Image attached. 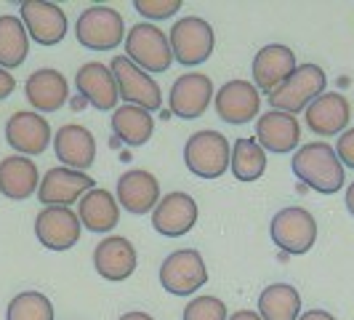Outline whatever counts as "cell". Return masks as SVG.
Here are the masks:
<instances>
[{
  "mask_svg": "<svg viewBox=\"0 0 354 320\" xmlns=\"http://www.w3.org/2000/svg\"><path fill=\"white\" fill-rule=\"evenodd\" d=\"M293 174L306 187L322 195H333L346 184V171L336 158V150L325 142H309L293 155Z\"/></svg>",
  "mask_w": 354,
  "mask_h": 320,
  "instance_id": "1",
  "label": "cell"
},
{
  "mask_svg": "<svg viewBox=\"0 0 354 320\" xmlns=\"http://www.w3.org/2000/svg\"><path fill=\"white\" fill-rule=\"evenodd\" d=\"M125 59L133 62L139 70H144L147 75H160V72H168V67L174 64V53L168 46V35L158 30L155 24L142 21V24H133L128 33H125Z\"/></svg>",
  "mask_w": 354,
  "mask_h": 320,
  "instance_id": "2",
  "label": "cell"
},
{
  "mask_svg": "<svg viewBox=\"0 0 354 320\" xmlns=\"http://www.w3.org/2000/svg\"><path fill=\"white\" fill-rule=\"evenodd\" d=\"M325 89H328V75L322 72V67H317V64H299L283 86H277L269 94V105L277 112L296 115V112H304L319 94H325Z\"/></svg>",
  "mask_w": 354,
  "mask_h": 320,
  "instance_id": "3",
  "label": "cell"
},
{
  "mask_svg": "<svg viewBox=\"0 0 354 320\" xmlns=\"http://www.w3.org/2000/svg\"><path fill=\"white\" fill-rule=\"evenodd\" d=\"M77 43L88 51H112L125 40V21L109 6H88L75 24Z\"/></svg>",
  "mask_w": 354,
  "mask_h": 320,
  "instance_id": "4",
  "label": "cell"
},
{
  "mask_svg": "<svg viewBox=\"0 0 354 320\" xmlns=\"http://www.w3.org/2000/svg\"><path fill=\"white\" fill-rule=\"evenodd\" d=\"M232 147L218 131H197L184 144V163L200 179H218L230 168Z\"/></svg>",
  "mask_w": 354,
  "mask_h": 320,
  "instance_id": "5",
  "label": "cell"
},
{
  "mask_svg": "<svg viewBox=\"0 0 354 320\" xmlns=\"http://www.w3.org/2000/svg\"><path fill=\"white\" fill-rule=\"evenodd\" d=\"M168 46H171V53H174V59H176L178 64L197 67L205 59H211L213 46H216V35H213V27L205 19L181 17L171 27Z\"/></svg>",
  "mask_w": 354,
  "mask_h": 320,
  "instance_id": "6",
  "label": "cell"
},
{
  "mask_svg": "<svg viewBox=\"0 0 354 320\" xmlns=\"http://www.w3.org/2000/svg\"><path fill=\"white\" fill-rule=\"evenodd\" d=\"M269 235L280 251L301 256V254H309L317 240V222L301 206H288L274 213V219L269 224Z\"/></svg>",
  "mask_w": 354,
  "mask_h": 320,
  "instance_id": "7",
  "label": "cell"
},
{
  "mask_svg": "<svg viewBox=\"0 0 354 320\" xmlns=\"http://www.w3.org/2000/svg\"><path fill=\"white\" fill-rule=\"evenodd\" d=\"M205 283H208V267L200 251L195 249L174 251L160 265V285L174 296H189Z\"/></svg>",
  "mask_w": 354,
  "mask_h": 320,
  "instance_id": "8",
  "label": "cell"
},
{
  "mask_svg": "<svg viewBox=\"0 0 354 320\" xmlns=\"http://www.w3.org/2000/svg\"><path fill=\"white\" fill-rule=\"evenodd\" d=\"M109 72L115 78V86H118V96L125 99V105L142 107L147 112L160 109L162 105V91H160L158 80L152 75H147L144 70H139L133 62H128L125 56H115Z\"/></svg>",
  "mask_w": 354,
  "mask_h": 320,
  "instance_id": "9",
  "label": "cell"
},
{
  "mask_svg": "<svg viewBox=\"0 0 354 320\" xmlns=\"http://www.w3.org/2000/svg\"><path fill=\"white\" fill-rule=\"evenodd\" d=\"M19 21L24 24L27 35L40 46H56L67 37V14L46 0H24L19 6Z\"/></svg>",
  "mask_w": 354,
  "mask_h": 320,
  "instance_id": "10",
  "label": "cell"
},
{
  "mask_svg": "<svg viewBox=\"0 0 354 320\" xmlns=\"http://www.w3.org/2000/svg\"><path fill=\"white\" fill-rule=\"evenodd\" d=\"M80 219L72 208L43 206L35 216V235L48 251H70L80 240Z\"/></svg>",
  "mask_w": 354,
  "mask_h": 320,
  "instance_id": "11",
  "label": "cell"
},
{
  "mask_svg": "<svg viewBox=\"0 0 354 320\" xmlns=\"http://www.w3.org/2000/svg\"><path fill=\"white\" fill-rule=\"evenodd\" d=\"M53 134L51 125L43 115L37 112H24L19 109L8 118L6 123V142L17 150L21 158H35V155H43L51 144Z\"/></svg>",
  "mask_w": 354,
  "mask_h": 320,
  "instance_id": "12",
  "label": "cell"
},
{
  "mask_svg": "<svg viewBox=\"0 0 354 320\" xmlns=\"http://www.w3.org/2000/svg\"><path fill=\"white\" fill-rule=\"evenodd\" d=\"M213 99V83L208 75L203 72H187L174 80L168 105L171 112L181 121H197L203 118V112L208 109Z\"/></svg>",
  "mask_w": 354,
  "mask_h": 320,
  "instance_id": "13",
  "label": "cell"
},
{
  "mask_svg": "<svg viewBox=\"0 0 354 320\" xmlns=\"http://www.w3.org/2000/svg\"><path fill=\"white\" fill-rule=\"evenodd\" d=\"M213 102H216V112H218L221 121L240 125L259 118L261 94L250 80H227L221 89L213 94Z\"/></svg>",
  "mask_w": 354,
  "mask_h": 320,
  "instance_id": "14",
  "label": "cell"
},
{
  "mask_svg": "<svg viewBox=\"0 0 354 320\" xmlns=\"http://www.w3.org/2000/svg\"><path fill=\"white\" fill-rule=\"evenodd\" d=\"M88 190H93V179L83 171H72L64 166L48 168L46 177L37 184V197L46 206H62L70 208L72 203H77Z\"/></svg>",
  "mask_w": 354,
  "mask_h": 320,
  "instance_id": "15",
  "label": "cell"
},
{
  "mask_svg": "<svg viewBox=\"0 0 354 320\" xmlns=\"http://www.w3.org/2000/svg\"><path fill=\"white\" fill-rule=\"evenodd\" d=\"M53 152L56 160H62L64 168L72 171H88L96 160V139L86 125L80 123H67L62 125L56 134H53Z\"/></svg>",
  "mask_w": 354,
  "mask_h": 320,
  "instance_id": "16",
  "label": "cell"
},
{
  "mask_svg": "<svg viewBox=\"0 0 354 320\" xmlns=\"http://www.w3.org/2000/svg\"><path fill=\"white\" fill-rule=\"evenodd\" d=\"M197 203L187 193H168L152 211V227L165 238H181L197 224Z\"/></svg>",
  "mask_w": 354,
  "mask_h": 320,
  "instance_id": "17",
  "label": "cell"
},
{
  "mask_svg": "<svg viewBox=\"0 0 354 320\" xmlns=\"http://www.w3.org/2000/svg\"><path fill=\"white\" fill-rule=\"evenodd\" d=\"M352 118V107L346 102L344 94L338 91H325L319 94L312 105L304 109V121L309 125L312 134L317 136H336V134H344L346 131V123Z\"/></svg>",
  "mask_w": 354,
  "mask_h": 320,
  "instance_id": "18",
  "label": "cell"
},
{
  "mask_svg": "<svg viewBox=\"0 0 354 320\" xmlns=\"http://www.w3.org/2000/svg\"><path fill=\"white\" fill-rule=\"evenodd\" d=\"M93 267L104 281H128L136 272V249L128 238L109 235L93 249Z\"/></svg>",
  "mask_w": 354,
  "mask_h": 320,
  "instance_id": "19",
  "label": "cell"
},
{
  "mask_svg": "<svg viewBox=\"0 0 354 320\" xmlns=\"http://www.w3.org/2000/svg\"><path fill=\"white\" fill-rule=\"evenodd\" d=\"M253 139L261 144L264 152L283 155V152H290V150L299 147V142H301V125L288 112L269 109V112H264L256 121V136Z\"/></svg>",
  "mask_w": 354,
  "mask_h": 320,
  "instance_id": "20",
  "label": "cell"
},
{
  "mask_svg": "<svg viewBox=\"0 0 354 320\" xmlns=\"http://www.w3.org/2000/svg\"><path fill=\"white\" fill-rule=\"evenodd\" d=\"M296 67H299L296 64V53L290 51L288 46H283V43L264 46L253 56V86L259 91L272 94L277 86H283Z\"/></svg>",
  "mask_w": 354,
  "mask_h": 320,
  "instance_id": "21",
  "label": "cell"
},
{
  "mask_svg": "<svg viewBox=\"0 0 354 320\" xmlns=\"http://www.w3.org/2000/svg\"><path fill=\"white\" fill-rule=\"evenodd\" d=\"M118 206H123L128 213H149L155 211L160 200V181L149 171L144 168H133L125 171L123 177L118 179Z\"/></svg>",
  "mask_w": 354,
  "mask_h": 320,
  "instance_id": "22",
  "label": "cell"
},
{
  "mask_svg": "<svg viewBox=\"0 0 354 320\" xmlns=\"http://www.w3.org/2000/svg\"><path fill=\"white\" fill-rule=\"evenodd\" d=\"M24 94H27V102L35 107L37 115H43V112H56L67 105L70 86L62 72L46 67V70H35L27 78Z\"/></svg>",
  "mask_w": 354,
  "mask_h": 320,
  "instance_id": "23",
  "label": "cell"
},
{
  "mask_svg": "<svg viewBox=\"0 0 354 320\" xmlns=\"http://www.w3.org/2000/svg\"><path fill=\"white\" fill-rule=\"evenodd\" d=\"M75 86L80 91V96L88 102L91 107H96V109H115L118 107V86H115V78H112V72L106 64L102 62H88V64H83L77 75H75Z\"/></svg>",
  "mask_w": 354,
  "mask_h": 320,
  "instance_id": "24",
  "label": "cell"
},
{
  "mask_svg": "<svg viewBox=\"0 0 354 320\" xmlns=\"http://www.w3.org/2000/svg\"><path fill=\"white\" fill-rule=\"evenodd\" d=\"M40 184V171L35 160L21 158V155H8L0 160V195L8 200H27L37 193Z\"/></svg>",
  "mask_w": 354,
  "mask_h": 320,
  "instance_id": "25",
  "label": "cell"
},
{
  "mask_svg": "<svg viewBox=\"0 0 354 320\" xmlns=\"http://www.w3.org/2000/svg\"><path fill=\"white\" fill-rule=\"evenodd\" d=\"M77 219L80 227H88L91 232H109L120 222V206L109 190L93 187L77 200Z\"/></svg>",
  "mask_w": 354,
  "mask_h": 320,
  "instance_id": "26",
  "label": "cell"
},
{
  "mask_svg": "<svg viewBox=\"0 0 354 320\" xmlns=\"http://www.w3.org/2000/svg\"><path fill=\"white\" fill-rule=\"evenodd\" d=\"M152 131H155V118H152V112H147L142 107L123 105L112 115V134L128 147L147 144L152 139Z\"/></svg>",
  "mask_w": 354,
  "mask_h": 320,
  "instance_id": "27",
  "label": "cell"
},
{
  "mask_svg": "<svg viewBox=\"0 0 354 320\" xmlns=\"http://www.w3.org/2000/svg\"><path fill=\"white\" fill-rule=\"evenodd\" d=\"M301 315V294L290 283L266 285L259 296V318L261 320H299Z\"/></svg>",
  "mask_w": 354,
  "mask_h": 320,
  "instance_id": "28",
  "label": "cell"
},
{
  "mask_svg": "<svg viewBox=\"0 0 354 320\" xmlns=\"http://www.w3.org/2000/svg\"><path fill=\"white\" fill-rule=\"evenodd\" d=\"M30 53V35L24 30V24L19 21V17H0V67L8 70H17L24 64Z\"/></svg>",
  "mask_w": 354,
  "mask_h": 320,
  "instance_id": "29",
  "label": "cell"
},
{
  "mask_svg": "<svg viewBox=\"0 0 354 320\" xmlns=\"http://www.w3.org/2000/svg\"><path fill=\"white\" fill-rule=\"evenodd\" d=\"M230 171L237 181H256L266 171V152L256 139H237L230 152Z\"/></svg>",
  "mask_w": 354,
  "mask_h": 320,
  "instance_id": "30",
  "label": "cell"
},
{
  "mask_svg": "<svg viewBox=\"0 0 354 320\" xmlns=\"http://www.w3.org/2000/svg\"><path fill=\"white\" fill-rule=\"evenodd\" d=\"M6 320H53V304L40 291H21L6 307Z\"/></svg>",
  "mask_w": 354,
  "mask_h": 320,
  "instance_id": "31",
  "label": "cell"
},
{
  "mask_svg": "<svg viewBox=\"0 0 354 320\" xmlns=\"http://www.w3.org/2000/svg\"><path fill=\"white\" fill-rule=\"evenodd\" d=\"M181 320H227V304L218 296H197L184 307Z\"/></svg>",
  "mask_w": 354,
  "mask_h": 320,
  "instance_id": "32",
  "label": "cell"
},
{
  "mask_svg": "<svg viewBox=\"0 0 354 320\" xmlns=\"http://www.w3.org/2000/svg\"><path fill=\"white\" fill-rule=\"evenodd\" d=\"M133 8L147 19H171L181 11V0H136Z\"/></svg>",
  "mask_w": 354,
  "mask_h": 320,
  "instance_id": "33",
  "label": "cell"
},
{
  "mask_svg": "<svg viewBox=\"0 0 354 320\" xmlns=\"http://www.w3.org/2000/svg\"><path fill=\"white\" fill-rule=\"evenodd\" d=\"M336 158L341 160V166L354 168V128H346L344 134H338Z\"/></svg>",
  "mask_w": 354,
  "mask_h": 320,
  "instance_id": "34",
  "label": "cell"
},
{
  "mask_svg": "<svg viewBox=\"0 0 354 320\" xmlns=\"http://www.w3.org/2000/svg\"><path fill=\"white\" fill-rule=\"evenodd\" d=\"M17 89V80H14V75L11 72H6L0 67V99H8L11 94Z\"/></svg>",
  "mask_w": 354,
  "mask_h": 320,
  "instance_id": "35",
  "label": "cell"
},
{
  "mask_svg": "<svg viewBox=\"0 0 354 320\" xmlns=\"http://www.w3.org/2000/svg\"><path fill=\"white\" fill-rule=\"evenodd\" d=\"M299 320H336V318L328 310H309V312L299 315Z\"/></svg>",
  "mask_w": 354,
  "mask_h": 320,
  "instance_id": "36",
  "label": "cell"
},
{
  "mask_svg": "<svg viewBox=\"0 0 354 320\" xmlns=\"http://www.w3.org/2000/svg\"><path fill=\"white\" fill-rule=\"evenodd\" d=\"M118 320H155L149 312H142V310H131V312H125V315H120Z\"/></svg>",
  "mask_w": 354,
  "mask_h": 320,
  "instance_id": "37",
  "label": "cell"
},
{
  "mask_svg": "<svg viewBox=\"0 0 354 320\" xmlns=\"http://www.w3.org/2000/svg\"><path fill=\"white\" fill-rule=\"evenodd\" d=\"M227 320H261V318H259V312H253V310H240V312L230 315Z\"/></svg>",
  "mask_w": 354,
  "mask_h": 320,
  "instance_id": "38",
  "label": "cell"
},
{
  "mask_svg": "<svg viewBox=\"0 0 354 320\" xmlns=\"http://www.w3.org/2000/svg\"><path fill=\"white\" fill-rule=\"evenodd\" d=\"M346 208H349V213L354 216V181L349 184V190H346Z\"/></svg>",
  "mask_w": 354,
  "mask_h": 320,
  "instance_id": "39",
  "label": "cell"
}]
</instances>
